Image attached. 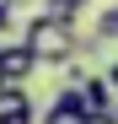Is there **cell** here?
I'll use <instances>...</instances> for the list:
<instances>
[{"label": "cell", "mask_w": 118, "mask_h": 124, "mask_svg": "<svg viewBox=\"0 0 118 124\" xmlns=\"http://www.w3.org/2000/svg\"><path fill=\"white\" fill-rule=\"evenodd\" d=\"M22 43L32 49L38 65H70L75 54H81V32H75V22H59V16H32L27 32H22Z\"/></svg>", "instance_id": "cell-1"}, {"label": "cell", "mask_w": 118, "mask_h": 124, "mask_svg": "<svg viewBox=\"0 0 118 124\" xmlns=\"http://www.w3.org/2000/svg\"><path fill=\"white\" fill-rule=\"evenodd\" d=\"M38 70V59L27 43H11V49H0V76H6V86H22V81Z\"/></svg>", "instance_id": "cell-2"}, {"label": "cell", "mask_w": 118, "mask_h": 124, "mask_svg": "<svg viewBox=\"0 0 118 124\" xmlns=\"http://www.w3.org/2000/svg\"><path fill=\"white\" fill-rule=\"evenodd\" d=\"M0 124H32V97H27V86H6V92H0Z\"/></svg>", "instance_id": "cell-3"}, {"label": "cell", "mask_w": 118, "mask_h": 124, "mask_svg": "<svg viewBox=\"0 0 118 124\" xmlns=\"http://www.w3.org/2000/svg\"><path fill=\"white\" fill-rule=\"evenodd\" d=\"M43 124H91L81 108H75V86H65L54 102H48V113H43Z\"/></svg>", "instance_id": "cell-4"}, {"label": "cell", "mask_w": 118, "mask_h": 124, "mask_svg": "<svg viewBox=\"0 0 118 124\" xmlns=\"http://www.w3.org/2000/svg\"><path fill=\"white\" fill-rule=\"evenodd\" d=\"M86 6H97V0H48V16H59V22H75Z\"/></svg>", "instance_id": "cell-5"}, {"label": "cell", "mask_w": 118, "mask_h": 124, "mask_svg": "<svg viewBox=\"0 0 118 124\" xmlns=\"http://www.w3.org/2000/svg\"><path fill=\"white\" fill-rule=\"evenodd\" d=\"M97 38H118V11H113V6L97 16Z\"/></svg>", "instance_id": "cell-6"}, {"label": "cell", "mask_w": 118, "mask_h": 124, "mask_svg": "<svg viewBox=\"0 0 118 124\" xmlns=\"http://www.w3.org/2000/svg\"><path fill=\"white\" fill-rule=\"evenodd\" d=\"M11 16H16V0H0V32H11Z\"/></svg>", "instance_id": "cell-7"}, {"label": "cell", "mask_w": 118, "mask_h": 124, "mask_svg": "<svg viewBox=\"0 0 118 124\" xmlns=\"http://www.w3.org/2000/svg\"><path fill=\"white\" fill-rule=\"evenodd\" d=\"M107 86H113V92H118V65H113V70H107Z\"/></svg>", "instance_id": "cell-8"}, {"label": "cell", "mask_w": 118, "mask_h": 124, "mask_svg": "<svg viewBox=\"0 0 118 124\" xmlns=\"http://www.w3.org/2000/svg\"><path fill=\"white\" fill-rule=\"evenodd\" d=\"M0 92H6V76H0Z\"/></svg>", "instance_id": "cell-9"}, {"label": "cell", "mask_w": 118, "mask_h": 124, "mask_svg": "<svg viewBox=\"0 0 118 124\" xmlns=\"http://www.w3.org/2000/svg\"><path fill=\"white\" fill-rule=\"evenodd\" d=\"M113 11H118V6H113Z\"/></svg>", "instance_id": "cell-10"}]
</instances>
